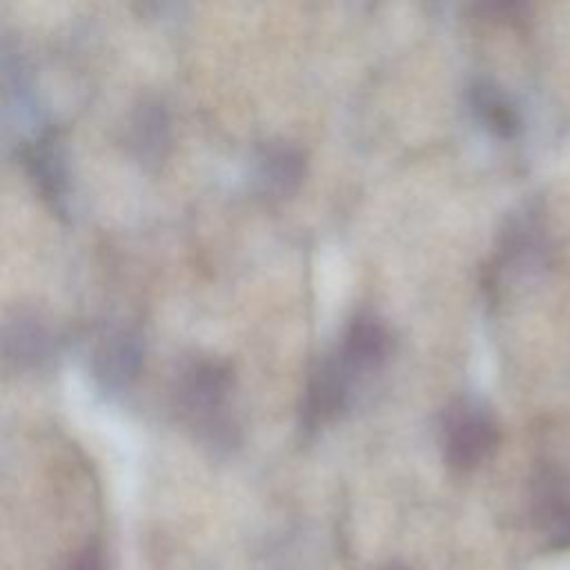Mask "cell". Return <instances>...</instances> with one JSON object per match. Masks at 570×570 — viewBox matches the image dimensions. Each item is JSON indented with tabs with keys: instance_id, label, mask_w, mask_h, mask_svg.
Wrapping results in <instances>:
<instances>
[{
	"instance_id": "cell-1",
	"label": "cell",
	"mask_w": 570,
	"mask_h": 570,
	"mask_svg": "<svg viewBox=\"0 0 570 570\" xmlns=\"http://www.w3.org/2000/svg\"><path fill=\"white\" fill-rule=\"evenodd\" d=\"M232 392V370L225 361L200 356L189 361L176 379V403L180 412L209 434L227 430L225 403Z\"/></svg>"
},
{
	"instance_id": "cell-2",
	"label": "cell",
	"mask_w": 570,
	"mask_h": 570,
	"mask_svg": "<svg viewBox=\"0 0 570 570\" xmlns=\"http://www.w3.org/2000/svg\"><path fill=\"white\" fill-rule=\"evenodd\" d=\"M499 443V428L492 414L476 401L461 399L443 416V454L456 470L481 465Z\"/></svg>"
},
{
	"instance_id": "cell-3",
	"label": "cell",
	"mask_w": 570,
	"mask_h": 570,
	"mask_svg": "<svg viewBox=\"0 0 570 570\" xmlns=\"http://www.w3.org/2000/svg\"><path fill=\"white\" fill-rule=\"evenodd\" d=\"M352 376L354 372L343 363V358L336 352L318 358L305 387V399H303L305 425L316 428L318 423H325L334 419L341 410H345L350 399Z\"/></svg>"
},
{
	"instance_id": "cell-4",
	"label": "cell",
	"mask_w": 570,
	"mask_h": 570,
	"mask_svg": "<svg viewBox=\"0 0 570 570\" xmlns=\"http://www.w3.org/2000/svg\"><path fill=\"white\" fill-rule=\"evenodd\" d=\"M142 361V343L129 330H116L94 352V374L107 390L127 385Z\"/></svg>"
},
{
	"instance_id": "cell-5",
	"label": "cell",
	"mask_w": 570,
	"mask_h": 570,
	"mask_svg": "<svg viewBox=\"0 0 570 570\" xmlns=\"http://www.w3.org/2000/svg\"><path fill=\"white\" fill-rule=\"evenodd\" d=\"M24 167L38 191L58 205L67 191V165L60 140L53 131H42L24 147Z\"/></svg>"
},
{
	"instance_id": "cell-6",
	"label": "cell",
	"mask_w": 570,
	"mask_h": 570,
	"mask_svg": "<svg viewBox=\"0 0 570 570\" xmlns=\"http://www.w3.org/2000/svg\"><path fill=\"white\" fill-rule=\"evenodd\" d=\"M305 174L303 151L292 142H269L261 149L256 160V183L267 196L292 194Z\"/></svg>"
},
{
	"instance_id": "cell-7",
	"label": "cell",
	"mask_w": 570,
	"mask_h": 570,
	"mask_svg": "<svg viewBox=\"0 0 570 570\" xmlns=\"http://www.w3.org/2000/svg\"><path fill=\"white\" fill-rule=\"evenodd\" d=\"M336 354L354 374L379 367L387 354V332L383 323L367 314L356 316L347 325Z\"/></svg>"
},
{
	"instance_id": "cell-8",
	"label": "cell",
	"mask_w": 570,
	"mask_h": 570,
	"mask_svg": "<svg viewBox=\"0 0 570 570\" xmlns=\"http://www.w3.org/2000/svg\"><path fill=\"white\" fill-rule=\"evenodd\" d=\"M129 145L142 163H158L169 147V118L158 100H142L129 120Z\"/></svg>"
},
{
	"instance_id": "cell-9",
	"label": "cell",
	"mask_w": 570,
	"mask_h": 570,
	"mask_svg": "<svg viewBox=\"0 0 570 570\" xmlns=\"http://www.w3.org/2000/svg\"><path fill=\"white\" fill-rule=\"evenodd\" d=\"M51 352L49 330L33 316L18 314L4 325V356L18 365H36Z\"/></svg>"
},
{
	"instance_id": "cell-10",
	"label": "cell",
	"mask_w": 570,
	"mask_h": 570,
	"mask_svg": "<svg viewBox=\"0 0 570 570\" xmlns=\"http://www.w3.org/2000/svg\"><path fill=\"white\" fill-rule=\"evenodd\" d=\"M470 102L476 118L497 136H512L519 127V118L508 98L490 82H476L470 89Z\"/></svg>"
},
{
	"instance_id": "cell-11",
	"label": "cell",
	"mask_w": 570,
	"mask_h": 570,
	"mask_svg": "<svg viewBox=\"0 0 570 570\" xmlns=\"http://www.w3.org/2000/svg\"><path fill=\"white\" fill-rule=\"evenodd\" d=\"M62 570H105V561L98 548L85 546L82 550L73 552Z\"/></svg>"
},
{
	"instance_id": "cell-12",
	"label": "cell",
	"mask_w": 570,
	"mask_h": 570,
	"mask_svg": "<svg viewBox=\"0 0 570 570\" xmlns=\"http://www.w3.org/2000/svg\"><path fill=\"white\" fill-rule=\"evenodd\" d=\"M383 570H407L405 566H399V563H392V566H387V568H383Z\"/></svg>"
}]
</instances>
